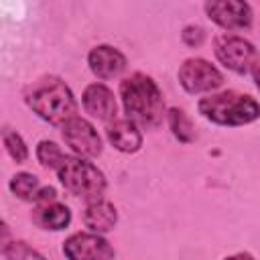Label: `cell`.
<instances>
[{
    "mask_svg": "<svg viewBox=\"0 0 260 260\" xmlns=\"http://www.w3.org/2000/svg\"><path fill=\"white\" fill-rule=\"evenodd\" d=\"M169 120H171V128L175 132V136L183 142H189L193 138V128H191V122L187 120L185 112L181 110H171L169 112Z\"/></svg>",
    "mask_w": 260,
    "mask_h": 260,
    "instance_id": "obj_18",
    "label": "cell"
},
{
    "mask_svg": "<svg viewBox=\"0 0 260 260\" xmlns=\"http://www.w3.org/2000/svg\"><path fill=\"white\" fill-rule=\"evenodd\" d=\"M4 256L6 260H45L37 250H32L24 242L4 244Z\"/></svg>",
    "mask_w": 260,
    "mask_h": 260,
    "instance_id": "obj_19",
    "label": "cell"
},
{
    "mask_svg": "<svg viewBox=\"0 0 260 260\" xmlns=\"http://www.w3.org/2000/svg\"><path fill=\"white\" fill-rule=\"evenodd\" d=\"M252 73H254V81H256V87L260 89V59L252 65Z\"/></svg>",
    "mask_w": 260,
    "mask_h": 260,
    "instance_id": "obj_20",
    "label": "cell"
},
{
    "mask_svg": "<svg viewBox=\"0 0 260 260\" xmlns=\"http://www.w3.org/2000/svg\"><path fill=\"white\" fill-rule=\"evenodd\" d=\"M83 108L98 120H112L116 116V100L114 93L102 85L93 83L83 91Z\"/></svg>",
    "mask_w": 260,
    "mask_h": 260,
    "instance_id": "obj_11",
    "label": "cell"
},
{
    "mask_svg": "<svg viewBox=\"0 0 260 260\" xmlns=\"http://www.w3.org/2000/svg\"><path fill=\"white\" fill-rule=\"evenodd\" d=\"M215 55L225 67H230L238 73H246L256 63L254 61L256 51H254L252 43H248V41H244L242 37H236V35L217 37L215 39Z\"/></svg>",
    "mask_w": 260,
    "mask_h": 260,
    "instance_id": "obj_6",
    "label": "cell"
},
{
    "mask_svg": "<svg viewBox=\"0 0 260 260\" xmlns=\"http://www.w3.org/2000/svg\"><path fill=\"white\" fill-rule=\"evenodd\" d=\"M205 10L213 22L228 30H242L252 24V10L246 2L236 0H221V2H207Z\"/></svg>",
    "mask_w": 260,
    "mask_h": 260,
    "instance_id": "obj_9",
    "label": "cell"
},
{
    "mask_svg": "<svg viewBox=\"0 0 260 260\" xmlns=\"http://www.w3.org/2000/svg\"><path fill=\"white\" fill-rule=\"evenodd\" d=\"M2 138H4V146H6L8 154H10L16 162L26 160L28 150H26V144H24V140L20 138V134L12 132L10 128H6V130H4V134H2Z\"/></svg>",
    "mask_w": 260,
    "mask_h": 260,
    "instance_id": "obj_17",
    "label": "cell"
},
{
    "mask_svg": "<svg viewBox=\"0 0 260 260\" xmlns=\"http://www.w3.org/2000/svg\"><path fill=\"white\" fill-rule=\"evenodd\" d=\"M199 112L207 120L221 126H244L254 122L260 116V106L250 95L225 91V93L203 98L199 102Z\"/></svg>",
    "mask_w": 260,
    "mask_h": 260,
    "instance_id": "obj_3",
    "label": "cell"
},
{
    "mask_svg": "<svg viewBox=\"0 0 260 260\" xmlns=\"http://www.w3.org/2000/svg\"><path fill=\"white\" fill-rule=\"evenodd\" d=\"M108 138L120 152H136L142 144V134L132 120H114L108 126Z\"/></svg>",
    "mask_w": 260,
    "mask_h": 260,
    "instance_id": "obj_12",
    "label": "cell"
},
{
    "mask_svg": "<svg viewBox=\"0 0 260 260\" xmlns=\"http://www.w3.org/2000/svg\"><path fill=\"white\" fill-rule=\"evenodd\" d=\"M10 191L20 199H32L39 193V179L30 173H18L10 179Z\"/></svg>",
    "mask_w": 260,
    "mask_h": 260,
    "instance_id": "obj_15",
    "label": "cell"
},
{
    "mask_svg": "<svg viewBox=\"0 0 260 260\" xmlns=\"http://www.w3.org/2000/svg\"><path fill=\"white\" fill-rule=\"evenodd\" d=\"M87 61H89L91 71H93L100 79L118 77V75L126 69V57H124L118 49H114V47H110V45H100V47H95V49L89 53Z\"/></svg>",
    "mask_w": 260,
    "mask_h": 260,
    "instance_id": "obj_10",
    "label": "cell"
},
{
    "mask_svg": "<svg viewBox=\"0 0 260 260\" xmlns=\"http://www.w3.org/2000/svg\"><path fill=\"white\" fill-rule=\"evenodd\" d=\"M37 158H39V162H41L43 167H47V169H57V171H59L67 156L61 152V148H59L55 142H51V140H41L39 146H37Z\"/></svg>",
    "mask_w": 260,
    "mask_h": 260,
    "instance_id": "obj_16",
    "label": "cell"
},
{
    "mask_svg": "<svg viewBox=\"0 0 260 260\" xmlns=\"http://www.w3.org/2000/svg\"><path fill=\"white\" fill-rule=\"evenodd\" d=\"M120 95L128 120L136 126L156 128L165 116V104L158 85L144 73H134L120 83Z\"/></svg>",
    "mask_w": 260,
    "mask_h": 260,
    "instance_id": "obj_1",
    "label": "cell"
},
{
    "mask_svg": "<svg viewBox=\"0 0 260 260\" xmlns=\"http://www.w3.org/2000/svg\"><path fill=\"white\" fill-rule=\"evenodd\" d=\"M225 260H254L250 254H236V256H230V258H225Z\"/></svg>",
    "mask_w": 260,
    "mask_h": 260,
    "instance_id": "obj_21",
    "label": "cell"
},
{
    "mask_svg": "<svg viewBox=\"0 0 260 260\" xmlns=\"http://www.w3.org/2000/svg\"><path fill=\"white\" fill-rule=\"evenodd\" d=\"M118 215H116V207L108 201H89L85 211H83V223L91 230V232H108L116 225Z\"/></svg>",
    "mask_w": 260,
    "mask_h": 260,
    "instance_id": "obj_13",
    "label": "cell"
},
{
    "mask_svg": "<svg viewBox=\"0 0 260 260\" xmlns=\"http://www.w3.org/2000/svg\"><path fill=\"white\" fill-rule=\"evenodd\" d=\"M63 140L79 156H98L102 152V140L95 128L77 116L63 126Z\"/></svg>",
    "mask_w": 260,
    "mask_h": 260,
    "instance_id": "obj_8",
    "label": "cell"
},
{
    "mask_svg": "<svg viewBox=\"0 0 260 260\" xmlns=\"http://www.w3.org/2000/svg\"><path fill=\"white\" fill-rule=\"evenodd\" d=\"M179 81L189 93H201L219 87L223 75L205 59H187L179 69Z\"/></svg>",
    "mask_w": 260,
    "mask_h": 260,
    "instance_id": "obj_5",
    "label": "cell"
},
{
    "mask_svg": "<svg viewBox=\"0 0 260 260\" xmlns=\"http://www.w3.org/2000/svg\"><path fill=\"white\" fill-rule=\"evenodd\" d=\"M57 173L63 187L69 193L83 197L87 201L102 199L106 189V179L95 165L83 160L81 156H67Z\"/></svg>",
    "mask_w": 260,
    "mask_h": 260,
    "instance_id": "obj_4",
    "label": "cell"
},
{
    "mask_svg": "<svg viewBox=\"0 0 260 260\" xmlns=\"http://www.w3.org/2000/svg\"><path fill=\"white\" fill-rule=\"evenodd\" d=\"M69 219H71L69 209L63 203H57V201L39 205L37 213H35V221L41 228H47V230H63L69 223Z\"/></svg>",
    "mask_w": 260,
    "mask_h": 260,
    "instance_id": "obj_14",
    "label": "cell"
},
{
    "mask_svg": "<svg viewBox=\"0 0 260 260\" xmlns=\"http://www.w3.org/2000/svg\"><path fill=\"white\" fill-rule=\"evenodd\" d=\"M28 106L49 124H67L75 118L77 104L59 77H43L26 91Z\"/></svg>",
    "mask_w": 260,
    "mask_h": 260,
    "instance_id": "obj_2",
    "label": "cell"
},
{
    "mask_svg": "<svg viewBox=\"0 0 260 260\" xmlns=\"http://www.w3.org/2000/svg\"><path fill=\"white\" fill-rule=\"evenodd\" d=\"M63 254L67 260H112V246L98 234H73L63 244Z\"/></svg>",
    "mask_w": 260,
    "mask_h": 260,
    "instance_id": "obj_7",
    "label": "cell"
}]
</instances>
